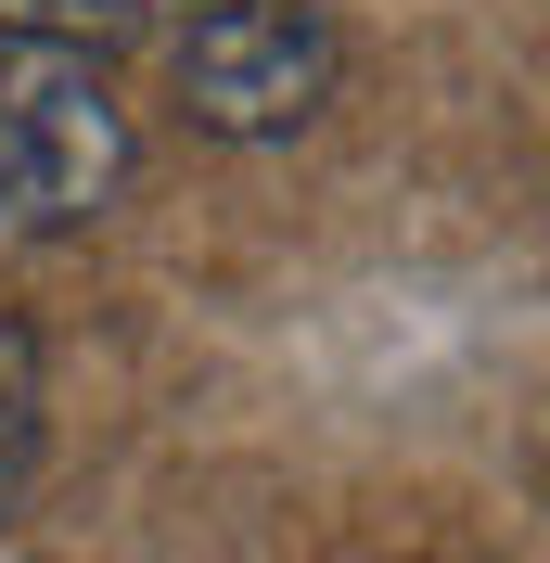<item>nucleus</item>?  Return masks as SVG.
<instances>
[{
	"label": "nucleus",
	"instance_id": "nucleus-1",
	"mask_svg": "<svg viewBox=\"0 0 550 563\" xmlns=\"http://www.w3.org/2000/svg\"><path fill=\"white\" fill-rule=\"evenodd\" d=\"M116 179H129V103L103 90V65L0 38V218L65 231L116 206Z\"/></svg>",
	"mask_w": 550,
	"mask_h": 563
},
{
	"label": "nucleus",
	"instance_id": "nucleus-2",
	"mask_svg": "<svg viewBox=\"0 0 550 563\" xmlns=\"http://www.w3.org/2000/svg\"><path fill=\"white\" fill-rule=\"evenodd\" d=\"M345 77V38L320 26V0H231L179 26V103L218 141H295Z\"/></svg>",
	"mask_w": 550,
	"mask_h": 563
},
{
	"label": "nucleus",
	"instance_id": "nucleus-3",
	"mask_svg": "<svg viewBox=\"0 0 550 563\" xmlns=\"http://www.w3.org/2000/svg\"><path fill=\"white\" fill-rule=\"evenodd\" d=\"M26 487H38V333L0 320V526L26 512Z\"/></svg>",
	"mask_w": 550,
	"mask_h": 563
},
{
	"label": "nucleus",
	"instance_id": "nucleus-4",
	"mask_svg": "<svg viewBox=\"0 0 550 563\" xmlns=\"http://www.w3.org/2000/svg\"><path fill=\"white\" fill-rule=\"evenodd\" d=\"M129 26H141V0H0V38H26V52H90V65H103Z\"/></svg>",
	"mask_w": 550,
	"mask_h": 563
},
{
	"label": "nucleus",
	"instance_id": "nucleus-5",
	"mask_svg": "<svg viewBox=\"0 0 550 563\" xmlns=\"http://www.w3.org/2000/svg\"><path fill=\"white\" fill-rule=\"evenodd\" d=\"M193 13H231V0H179V26H193Z\"/></svg>",
	"mask_w": 550,
	"mask_h": 563
}]
</instances>
